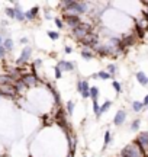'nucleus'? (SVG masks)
<instances>
[{
    "mask_svg": "<svg viewBox=\"0 0 148 157\" xmlns=\"http://www.w3.org/2000/svg\"><path fill=\"white\" fill-rule=\"evenodd\" d=\"M64 7V15H73V16H80L89 12V3L87 2H76V0H65L61 3Z\"/></svg>",
    "mask_w": 148,
    "mask_h": 157,
    "instance_id": "f257e3e1",
    "label": "nucleus"
},
{
    "mask_svg": "<svg viewBox=\"0 0 148 157\" xmlns=\"http://www.w3.org/2000/svg\"><path fill=\"white\" fill-rule=\"evenodd\" d=\"M121 157H145V153L141 150V147L135 141L128 144L121 150Z\"/></svg>",
    "mask_w": 148,
    "mask_h": 157,
    "instance_id": "f03ea898",
    "label": "nucleus"
},
{
    "mask_svg": "<svg viewBox=\"0 0 148 157\" xmlns=\"http://www.w3.org/2000/svg\"><path fill=\"white\" fill-rule=\"evenodd\" d=\"M90 32H93V26L90 24H86V22H81L78 26L71 29V34H73V36H74L77 41H81L86 35H89Z\"/></svg>",
    "mask_w": 148,
    "mask_h": 157,
    "instance_id": "7ed1b4c3",
    "label": "nucleus"
},
{
    "mask_svg": "<svg viewBox=\"0 0 148 157\" xmlns=\"http://www.w3.org/2000/svg\"><path fill=\"white\" fill-rule=\"evenodd\" d=\"M80 42L83 44L86 48H90V49H92V48H95L96 45L99 44V35H97V34H95V32H90L89 35L84 36L83 39L80 41Z\"/></svg>",
    "mask_w": 148,
    "mask_h": 157,
    "instance_id": "20e7f679",
    "label": "nucleus"
},
{
    "mask_svg": "<svg viewBox=\"0 0 148 157\" xmlns=\"http://www.w3.org/2000/svg\"><path fill=\"white\" fill-rule=\"evenodd\" d=\"M19 80H20L26 87H34V86L38 83V76L32 74V73H28V74H22V77L19 78Z\"/></svg>",
    "mask_w": 148,
    "mask_h": 157,
    "instance_id": "39448f33",
    "label": "nucleus"
},
{
    "mask_svg": "<svg viewBox=\"0 0 148 157\" xmlns=\"http://www.w3.org/2000/svg\"><path fill=\"white\" fill-rule=\"evenodd\" d=\"M135 143L141 147V150L144 151L145 156H147V153H148V131H144V133L139 134L138 138L135 140Z\"/></svg>",
    "mask_w": 148,
    "mask_h": 157,
    "instance_id": "423d86ee",
    "label": "nucleus"
},
{
    "mask_svg": "<svg viewBox=\"0 0 148 157\" xmlns=\"http://www.w3.org/2000/svg\"><path fill=\"white\" fill-rule=\"evenodd\" d=\"M31 55H32V48H31V47H25V48L22 49V53H20V57H19L18 61H16V64H18V66H23L25 63L29 61Z\"/></svg>",
    "mask_w": 148,
    "mask_h": 157,
    "instance_id": "0eeeda50",
    "label": "nucleus"
},
{
    "mask_svg": "<svg viewBox=\"0 0 148 157\" xmlns=\"http://www.w3.org/2000/svg\"><path fill=\"white\" fill-rule=\"evenodd\" d=\"M64 20H65V24L68 25V26H71V29L81 24L80 16H73V15H64Z\"/></svg>",
    "mask_w": 148,
    "mask_h": 157,
    "instance_id": "6e6552de",
    "label": "nucleus"
},
{
    "mask_svg": "<svg viewBox=\"0 0 148 157\" xmlns=\"http://www.w3.org/2000/svg\"><path fill=\"white\" fill-rule=\"evenodd\" d=\"M0 95L2 96H15L16 95V92H15V87L13 85H0Z\"/></svg>",
    "mask_w": 148,
    "mask_h": 157,
    "instance_id": "1a4fd4ad",
    "label": "nucleus"
},
{
    "mask_svg": "<svg viewBox=\"0 0 148 157\" xmlns=\"http://www.w3.org/2000/svg\"><path fill=\"white\" fill-rule=\"evenodd\" d=\"M125 119H126V112H125L124 109H121V111H118L116 115L113 116V124H115L116 127H121L125 122Z\"/></svg>",
    "mask_w": 148,
    "mask_h": 157,
    "instance_id": "9d476101",
    "label": "nucleus"
},
{
    "mask_svg": "<svg viewBox=\"0 0 148 157\" xmlns=\"http://www.w3.org/2000/svg\"><path fill=\"white\" fill-rule=\"evenodd\" d=\"M57 67H58L60 70L63 71H73L74 70V63H71V61H65V60H60L58 61V64H57Z\"/></svg>",
    "mask_w": 148,
    "mask_h": 157,
    "instance_id": "9b49d317",
    "label": "nucleus"
},
{
    "mask_svg": "<svg viewBox=\"0 0 148 157\" xmlns=\"http://www.w3.org/2000/svg\"><path fill=\"white\" fill-rule=\"evenodd\" d=\"M135 77H136L138 83H139L141 86H148V76L144 71H138L135 74Z\"/></svg>",
    "mask_w": 148,
    "mask_h": 157,
    "instance_id": "f8f14e48",
    "label": "nucleus"
},
{
    "mask_svg": "<svg viewBox=\"0 0 148 157\" xmlns=\"http://www.w3.org/2000/svg\"><path fill=\"white\" fill-rule=\"evenodd\" d=\"M38 12H39V7H38V6L32 7L31 10H28V12L25 13V20H34V19L36 18Z\"/></svg>",
    "mask_w": 148,
    "mask_h": 157,
    "instance_id": "ddd939ff",
    "label": "nucleus"
},
{
    "mask_svg": "<svg viewBox=\"0 0 148 157\" xmlns=\"http://www.w3.org/2000/svg\"><path fill=\"white\" fill-rule=\"evenodd\" d=\"M13 9H15V19H18L19 22H23V20H25V13L22 12V9L19 7L18 2L15 3V7H13Z\"/></svg>",
    "mask_w": 148,
    "mask_h": 157,
    "instance_id": "4468645a",
    "label": "nucleus"
},
{
    "mask_svg": "<svg viewBox=\"0 0 148 157\" xmlns=\"http://www.w3.org/2000/svg\"><path fill=\"white\" fill-rule=\"evenodd\" d=\"M135 25L136 26H139L144 32H147L148 31V18H145V16H142V18L136 19L135 20Z\"/></svg>",
    "mask_w": 148,
    "mask_h": 157,
    "instance_id": "2eb2a0df",
    "label": "nucleus"
},
{
    "mask_svg": "<svg viewBox=\"0 0 148 157\" xmlns=\"http://www.w3.org/2000/svg\"><path fill=\"white\" fill-rule=\"evenodd\" d=\"M13 87H15V92H16V95L18 93H23L25 89H26V86L20 82V80H16L15 83H13Z\"/></svg>",
    "mask_w": 148,
    "mask_h": 157,
    "instance_id": "dca6fc26",
    "label": "nucleus"
},
{
    "mask_svg": "<svg viewBox=\"0 0 148 157\" xmlns=\"http://www.w3.org/2000/svg\"><path fill=\"white\" fill-rule=\"evenodd\" d=\"M89 90H90L89 83H87L86 80H83V86H81V93H80L83 99H87V97H89Z\"/></svg>",
    "mask_w": 148,
    "mask_h": 157,
    "instance_id": "f3484780",
    "label": "nucleus"
},
{
    "mask_svg": "<svg viewBox=\"0 0 148 157\" xmlns=\"http://www.w3.org/2000/svg\"><path fill=\"white\" fill-rule=\"evenodd\" d=\"M89 97L92 99V100H97V97H99V87H96V86L90 87V90H89Z\"/></svg>",
    "mask_w": 148,
    "mask_h": 157,
    "instance_id": "a211bd4d",
    "label": "nucleus"
},
{
    "mask_svg": "<svg viewBox=\"0 0 148 157\" xmlns=\"http://www.w3.org/2000/svg\"><path fill=\"white\" fill-rule=\"evenodd\" d=\"M2 47L6 49V51H13V48H15V44H13V41L10 39V38H7V39H5V41H3V45H2Z\"/></svg>",
    "mask_w": 148,
    "mask_h": 157,
    "instance_id": "6ab92c4d",
    "label": "nucleus"
},
{
    "mask_svg": "<svg viewBox=\"0 0 148 157\" xmlns=\"http://www.w3.org/2000/svg\"><path fill=\"white\" fill-rule=\"evenodd\" d=\"M81 57H83L84 60H92L93 57H95V54H93V51L92 49H87V48H84V49H81Z\"/></svg>",
    "mask_w": 148,
    "mask_h": 157,
    "instance_id": "aec40b11",
    "label": "nucleus"
},
{
    "mask_svg": "<svg viewBox=\"0 0 148 157\" xmlns=\"http://www.w3.org/2000/svg\"><path fill=\"white\" fill-rule=\"evenodd\" d=\"M74 108H76V106H74V102H73V100H68L67 105H65V114L68 115V116H71V115L74 114Z\"/></svg>",
    "mask_w": 148,
    "mask_h": 157,
    "instance_id": "412c9836",
    "label": "nucleus"
},
{
    "mask_svg": "<svg viewBox=\"0 0 148 157\" xmlns=\"http://www.w3.org/2000/svg\"><path fill=\"white\" fill-rule=\"evenodd\" d=\"M110 106H112V102H110V100H106V102L103 103V105H100V109H99V115H103L105 114V112H106V111H109V109H110Z\"/></svg>",
    "mask_w": 148,
    "mask_h": 157,
    "instance_id": "4be33fe9",
    "label": "nucleus"
},
{
    "mask_svg": "<svg viewBox=\"0 0 148 157\" xmlns=\"http://www.w3.org/2000/svg\"><path fill=\"white\" fill-rule=\"evenodd\" d=\"M142 109H144L142 102H139V100H134V102H132V111H134V112L138 114V112H141Z\"/></svg>",
    "mask_w": 148,
    "mask_h": 157,
    "instance_id": "5701e85b",
    "label": "nucleus"
},
{
    "mask_svg": "<svg viewBox=\"0 0 148 157\" xmlns=\"http://www.w3.org/2000/svg\"><path fill=\"white\" fill-rule=\"evenodd\" d=\"M48 86L51 87V85H48ZM51 92H52V95H54V99H55L57 106H61V96H60V92L55 90V89H52V87H51Z\"/></svg>",
    "mask_w": 148,
    "mask_h": 157,
    "instance_id": "b1692460",
    "label": "nucleus"
},
{
    "mask_svg": "<svg viewBox=\"0 0 148 157\" xmlns=\"http://www.w3.org/2000/svg\"><path fill=\"white\" fill-rule=\"evenodd\" d=\"M107 73H109L112 77L115 74H118V66H116V64H109V66H107Z\"/></svg>",
    "mask_w": 148,
    "mask_h": 157,
    "instance_id": "393cba45",
    "label": "nucleus"
},
{
    "mask_svg": "<svg viewBox=\"0 0 148 157\" xmlns=\"http://www.w3.org/2000/svg\"><path fill=\"white\" fill-rule=\"evenodd\" d=\"M139 125H141V119H139V118L134 119L132 124H131V131H138V130H139Z\"/></svg>",
    "mask_w": 148,
    "mask_h": 157,
    "instance_id": "a878e982",
    "label": "nucleus"
},
{
    "mask_svg": "<svg viewBox=\"0 0 148 157\" xmlns=\"http://www.w3.org/2000/svg\"><path fill=\"white\" fill-rule=\"evenodd\" d=\"M97 77L100 78V80H109V78H112V76L107 71H103V70H102V71L97 73Z\"/></svg>",
    "mask_w": 148,
    "mask_h": 157,
    "instance_id": "bb28decb",
    "label": "nucleus"
},
{
    "mask_svg": "<svg viewBox=\"0 0 148 157\" xmlns=\"http://www.w3.org/2000/svg\"><path fill=\"white\" fill-rule=\"evenodd\" d=\"M110 141H112V133H110V131H106V133H105V140H103V147H107V144H109V143H110Z\"/></svg>",
    "mask_w": 148,
    "mask_h": 157,
    "instance_id": "cd10ccee",
    "label": "nucleus"
},
{
    "mask_svg": "<svg viewBox=\"0 0 148 157\" xmlns=\"http://www.w3.org/2000/svg\"><path fill=\"white\" fill-rule=\"evenodd\" d=\"M112 87L115 89V92H116L118 95L122 92V86H121V83H119L118 80H113V82H112Z\"/></svg>",
    "mask_w": 148,
    "mask_h": 157,
    "instance_id": "c85d7f7f",
    "label": "nucleus"
},
{
    "mask_svg": "<svg viewBox=\"0 0 148 157\" xmlns=\"http://www.w3.org/2000/svg\"><path fill=\"white\" fill-rule=\"evenodd\" d=\"M99 109H100L99 102H97V100H93V112H95V115L97 116V118H100V115H99Z\"/></svg>",
    "mask_w": 148,
    "mask_h": 157,
    "instance_id": "c756f323",
    "label": "nucleus"
},
{
    "mask_svg": "<svg viewBox=\"0 0 148 157\" xmlns=\"http://www.w3.org/2000/svg\"><path fill=\"white\" fill-rule=\"evenodd\" d=\"M47 34H48V36H49L52 41H55V39H58V38H60V34L57 32V31H48Z\"/></svg>",
    "mask_w": 148,
    "mask_h": 157,
    "instance_id": "7c9ffc66",
    "label": "nucleus"
},
{
    "mask_svg": "<svg viewBox=\"0 0 148 157\" xmlns=\"http://www.w3.org/2000/svg\"><path fill=\"white\" fill-rule=\"evenodd\" d=\"M5 13H6L10 19H15V9H13V7H6V9H5Z\"/></svg>",
    "mask_w": 148,
    "mask_h": 157,
    "instance_id": "2f4dec72",
    "label": "nucleus"
},
{
    "mask_svg": "<svg viewBox=\"0 0 148 157\" xmlns=\"http://www.w3.org/2000/svg\"><path fill=\"white\" fill-rule=\"evenodd\" d=\"M54 24L57 25V28H58V29H63V28H64V24H63V20H61V19H54Z\"/></svg>",
    "mask_w": 148,
    "mask_h": 157,
    "instance_id": "473e14b6",
    "label": "nucleus"
},
{
    "mask_svg": "<svg viewBox=\"0 0 148 157\" xmlns=\"http://www.w3.org/2000/svg\"><path fill=\"white\" fill-rule=\"evenodd\" d=\"M54 73H55V78H61V77H63V71L60 70L58 67H55V70H54Z\"/></svg>",
    "mask_w": 148,
    "mask_h": 157,
    "instance_id": "72a5a7b5",
    "label": "nucleus"
},
{
    "mask_svg": "<svg viewBox=\"0 0 148 157\" xmlns=\"http://www.w3.org/2000/svg\"><path fill=\"white\" fill-rule=\"evenodd\" d=\"M41 64H42V61H41V60H35V61H34V64H32V68L35 70L36 67H39Z\"/></svg>",
    "mask_w": 148,
    "mask_h": 157,
    "instance_id": "f704fd0d",
    "label": "nucleus"
},
{
    "mask_svg": "<svg viewBox=\"0 0 148 157\" xmlns=\"http://www.w3.org/2000/svg\"><path fill=\"white\" fill-rule=\"evenodd\" d=\"M5 55H6V49H5L3 47H2V45H0V58H3Z\"/></svg>",
    "mask_w": 148,
    "mask_h": 157,
    "instance_id": "c9c22d12",
    "label": "nucleus"
},
{
    "mask_svg": "<svg viewBox=\"0 0 148 157\" xmlns=\"http://www.w3.org/2000/svg\"><path fill=\"white\" fill-rule=\"evenodd\" d=\"M142 105H144V108H145V106H148V95L144 97V100H142Z\"/></svg>",
    "mask_w": 148,
    "mask_h": 157,
    "instance_id": "e433bc0d",
    "label": "nucleus"
},
{
    "mask_svg": "<svg viewBox=\"0 0 148 157\" xmlns=\"http://www.w3.org/2000/svg\"><path fill=\"white\" fill-rule=\"evenodd\" d=\"M71 51H73V49H71L70 47H65V48H64V53H65V54H70Z\"/></svg>",
    "mask_w": 148,
    "mask_h": 157,
    "instance_id": "4c0bfd02",
    "label": "nucleus"
},
{
    "mask_svg": "<svg viewBox=\"0 0 148 157\" xmlns=\"http://www.w3.org/2000/svg\"><path fill=\"white\" fill-rule=\"evenodd\" d=\"M20 44H28V38H20Z\"/></svg>",
    "mask_w": 148,
    "mask_h": 157,
    "instance_id": "58836bf2",
    "label": "nucleus"
},
{
    "mask_svg": "<svg viewBox=\"0 0 148 157\" xmlns=\"http://www.w3.org/2000/svg\"><path fill=\"white\" fill-rule=\"evenodd\" d=\"M92 78H99V77H97V73H95V74H92Z\"/></svg>",
    "mask_w": 148,
    "mask_h": 157,
    "instance_id": "ea45409f",
    "label": "nucleus"
},
{
    "mask_svg": "<svg viewBox=\"0 0 148 157\" xmlns=\"http://www.w3.org/2000/svg\"><path fill=\"white\" fill-rule=\"evenodd\" d=\"M0 45H3V36L0 35Z\"/></svg>",
    "mask_w": 148,
    "mask_h": 157,
    "instance_id": "a19ab883",
    "label": "nucleus"
},
{
    "mask_svg": "<svg viewBox=\"0 0 148 157\" xmlns=\"http://www.w3.org/2000/svg\"><path fill=\"white\" fill-rule=\"evenodd\" d=\"M147 109H148V106H147Z\"/></svg>",
    "mask_w": 148,
    "mask_h": 157,
    "instance_id": "79ce46f5",
    "label": "nucleus"
},
{
    "mask_svg": "<svg viewBox=\"0 0 148 157\" xmlns=\"http://www.w3.org/2000/svg\"><path fill=\"white\" fill-rule=\"evenodd\" d=\"M0 96H2V95H0Z\"/></svg>",
    "mask_w": 148,
    "mask_h": 157,
    "instance_id": "37998d69",
    "label": "nucleus"
}]
</instances>
